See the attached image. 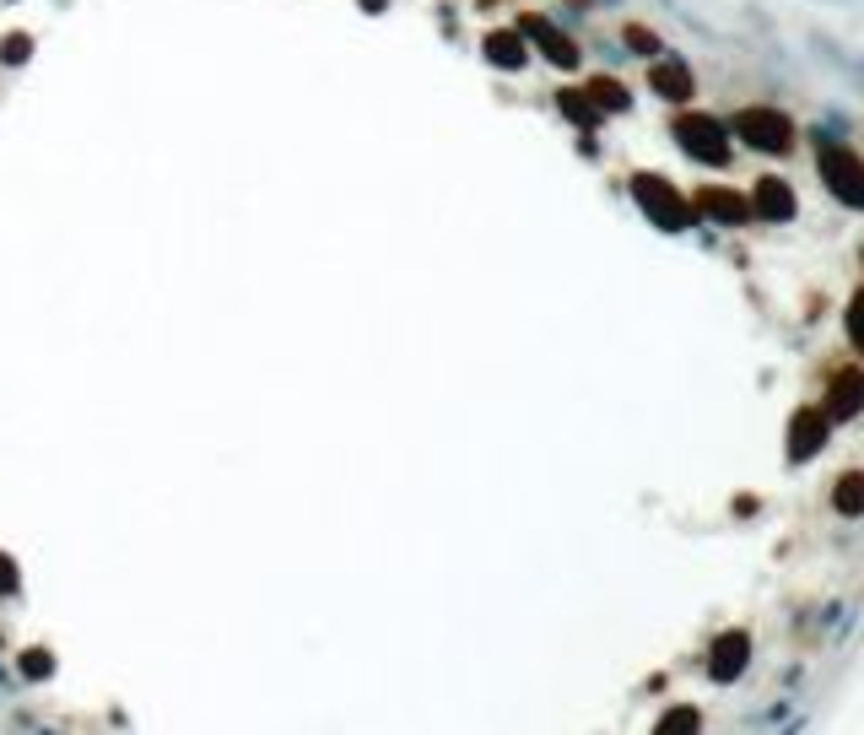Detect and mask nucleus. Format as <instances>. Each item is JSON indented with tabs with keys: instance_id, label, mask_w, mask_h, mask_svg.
I'll return each mask as SVG.
<instances>
[{
	"instance_id": "6",
	"label": "nucleus",
	"mask_w": 864,
	"mask_h": 735,
	"mask_svg": "<svg viewBox=\"0 0 864 735\" xmlns=\"http://www.w3.org/2000/svg\"><path fill=\"white\" fill-rule=\"evenodd\" d=\"M654 87H659L664 98H686V92H692V76L681 71V65H659V71H654Z\"/></svg>"
},
{
	"instance_id": "11",
	"label": "nucleus",
	"mask_w": 864,
	"mask_h": 735,
	"mask_svg": "<svg viewBox=\"0 0 864 735\" xmlns=\"http://www.w3.org/2000/svg\"><path fill=\"white\" fill-rule=\"evenodd\" d=\"M17 589V568H12V557H0V595H12Z\"/></svg>"
},
{
	"instance_id": "2",
	"label": "nucleus",
	"mask_w": 864,
	"mask_h": 735,
	"mask_svg": "<svg viewBox=\"0 0 864 735\" xmlns=\"http://www.w3.org/2000/svg\"><path fill=\"white\" fill-rule=\"evenodd\" d=\"M524 33L535 38V44H541V49H546L557 65H578V49H573V44H567V38L551 28V22H541V17H524Z\"/></svg>"
},
{
	"instance_id": "7",
	"label": "nucleus",
	"mask_w": 864,
	"mask_h": 735,
	"mask_svg": "<svg viewBox=\"0 0 864 735\" xmlns=\"http://www.w3.org/2000/svg\"><path fill=\"white\" fill-rule=\"evenodd\" d=\"M22 676H33V682H49V676H54V659H49L44 649H28V654H22Z\"/></svg>"
},
{
	"instance_id": "3",
	"label": "nucleus",
	"mask_w": 864,
	"mask_h": 735,
	"mask_svg": "<svg viewBox=\"0 0 864 735\" xmlns=\"http://www.w3.org/2000/svg\"><path fill=\"white\" fill-rule=\"evenodd\" d=\"M718 130L708 124V119H681V141H686V152H697V157H724V141H713Z\"/></svg>"
},
{
	"instance_id": "9",
	"label": "nucleus",
	"mask_w": 864,
	"mask_h": 735,
	"mask_svg": "<svg viewBox=\"0 0 864 735\" xmlns=\"http://www.w3.org/2000/svg\"><path fill=\"white\" fill-rule=\"evenodd\" d=\"M28 54H33V38H28V33H12L6 49H0V60H6V65H22Z\"/></svg>"
},
{
	"instance_id": "5",
	"label": "nucleus",
	"mask_w": 864,
	"mask_h": 735,
	"mask_svg": "<svg viewBox=\"0 0 864 735\" xmlns=\"http://www.w3.org/2000/svg\"><path fill=\"white\" fill-rule=\"evenodd\" d=\"M718 654H724V659H713V676L724 682L729 671H741V665H746V638H741V633H735V638H724Z\"/></svg>"
},
{
	"instance_id": "8",
	"label": "nucleus",
	"mask_w": 864,
	"mask_h": 735,
	"mask_svg": "<svg viewBox=\"0 0 864 735\" xmlns=\"http://www.w3.org/2000/svg\"><path fill=\"white\" fill-rule=\"evenodd\" d=\"M589 103H600V108H622V87L616 82H589Z\"/></svg>"
},
{
	"instance_id": "1",
	"label": "nucleus",
	"mask_w": 864,
	"mask_h": 735,
	"mask_svg": "<svg viewBox=\"0 0 864 735\" xmlns=\"http://www.w3.org/2000/svg\"><path fill=\"white\" fill-rule=\"evenodd\" d=\"M638 200H643V206L654 212V222H659V228H681V222H686L681 200H676L670 189H664L659 179H638Z\"/></svg>"
},
{
	"instance_id": "10",
	"label": "nucleus",
	"mask_w": 864,
	"mask_h": 735,
	"mask_svg": "<svg viewBox=\"0 0 864 735\" xmlns=\"http://www.w3.org/2000/svg\"><path fill=\"white\" fill-rule=\"evenodd\" d=\"M627 44H638V54H654V49H659V38L643 33V28H627Z\"/></svg>"
},
{
	"instance_id": "4",
	"label": "nucleus",
	"mask_w": 864,
	"mask_h": 735,
	"mask_svg": "<svg viewBox=\"0 0 864 735\" xmlns=\"http://www.w3.org/2000/svg\"><path fill=\"white\" fill-rule=\"evenodd\" d=\"M487 54H492L497 65H524V38H519V33H492V38H487Z\"/></svg>"
}]
</instances>
